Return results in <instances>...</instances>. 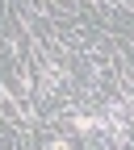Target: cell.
Masks as SVG:
<instances>
[{"instance_id":"cell-1","label":"cell","mask_w":134,"mask_h":150,"mask_svg":"<svg viewBox=\"0 0 134 150\" xmlns=\"http://www.w3.org/2000/svg\"><path fill=\"white\" fill-rule=\"evenodd\" d=\"M50 150H67V142H50Z\"/></svg>"}]
</instances>
